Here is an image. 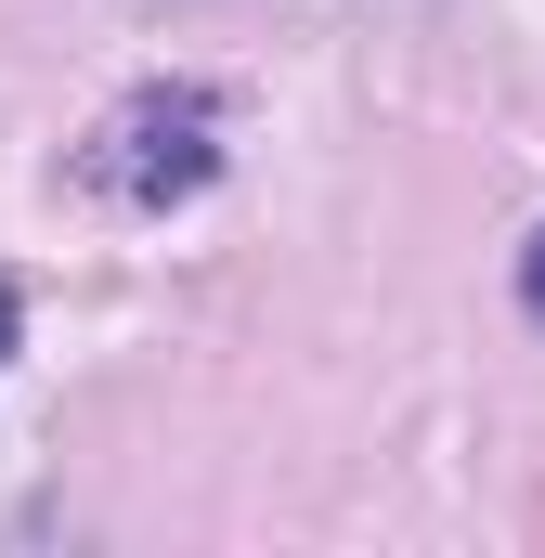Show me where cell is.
Listing matches in <instances>:
<instances>
[{
    "label": "cell",
    "mask_w": 545,
    "mask_h": 558,
    "mask_svg": "<svg viewBox=\"0 0 545 558\" xmlns=\"http://www.w3.org/2000/svg\"><path fill=\"white\" fill-rule=\"evenodd\" d=\"M0 364H13V286H0Z\"/></svg>",
    "instance_id": "obj_2"
},
{
    "label": "cell",
    "mask_w": 545,
    "mask_h": 558,
    "mask_svg": "<svg viewBox=\"0 0 545 558\" xmlns=\"http://www.w3.org/2000/svg\"><path fill=\"white\" fill-rule=\"evenodd\" d=\"M520 299H533V325H545V234L520 247Z\"/></svg>",
    "instance_id": "obj_1"
}]
</instances>
